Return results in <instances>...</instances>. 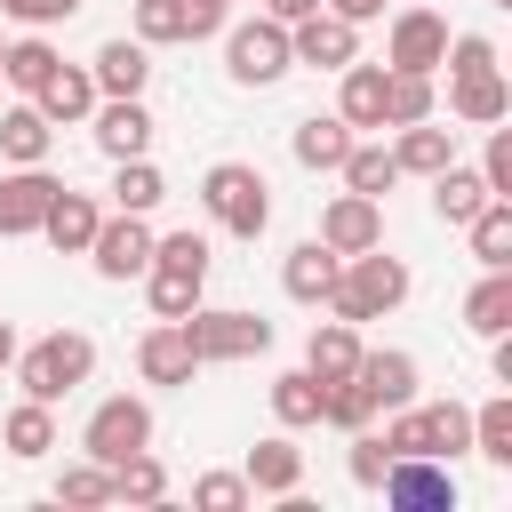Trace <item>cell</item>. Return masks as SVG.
<instances>
[{
	"label": "cell",
	"instance_id": "cell-1",
	"mask_svg": "<svg viewBox=\"0 0 512 512\" xmlns=\"http://www.w3.org/2000/svg\"><path fill=\"white\" fill-rule=\"evenodd\" d=\"M408 288H416V280H408V264H400V256H384V240H376V248H360V256H344V264H336L328 312L360 328V320L400 312V304H408Z\"/></svg>",
	"mask_w": 512,
	"mask_h": 512
},
{
	"label": "cell",
	"instance_id": "cell-32",
	"mask_svg": "<svg viewBox=\"0 0 512 512\" xmlns=\"http://www.w3.org/2000/svg\"><path fill=\"white\" fill-rule=\"evenodd\" d=\"M208 272H176V264H144V296H152V320H184L200 304Z\"/></svg>",
	"mask_w": 512,
	"mask_h": 512
},
{
	"label": "cell",
	"instance_id": "cell-10",
	"mask_svg": "<svg viewBox=\"0 0 512 512\" xmlns=\"http://www.w3.org/2000/svg\"><path fill=\"white\" fill-rule=\"evenodd\" d=\"M288 56H296V64H312V72H344V64L360 56V24H344V16H328V8H312L304 24H288Z\"/></svg>",
	"mask_w": 512,
	"mask_h": 512
},
{
	"label": "cell",
	"instance_id": "cell-22",
	"mask_svg": "<svg viewBox=\"0 0 512 512\" xmlns=\"http://www.w3.org/2000/svg\"><path fill=\"white\" fill-rule=\"evenodd\" d=\"M488 200H496V192H488V184H480V168H464V160H448V168L432 176V216H440V224H456V232H464Z\"/></svg>",
	"mask_w": 512,
	"mask_h": 512
},
{
	"label": "cell",
	"instance_id": "cell-33",
	"mask_svg": "<svg viewBox=\"0 0 512 512\" xmlns=\"http://www.w3.org/2000/svg\"><path fill=\"white\" fill-rule=\"evenodd\" d=\"M320 400H328V384H320L312 368H288V376H272V416H280L288 432L320 424Z\"/></svg>",
	"mask_w": 512,
	"mask_h": 512
},
{
	"label": "cell",
	"instance_id": "cell-40",
	"mask_svg": "<svg viewBox=\"0 0 512 512\" xmlns=\"http://www.w3.org/2000/svg\"><path fill=\"white\" fill-rule=\"evenodd\" d=\"M424 440H432L440 464L464 456V448H472V408H464V400H432V408H424Z\"/></svg>",
	"mask_w": 512,
	"mask_h": 512
},
{
	"label": "cell",
	"instance_id": "cell-17",
	"mask_svg": "<svg viewBox=\"0 0 512 512\" xmlns=\"http://www.w3.org/2000/svg\"><path fill=\"white\" fill-rule=\"evenodd\" d=\"M336 248L312 232V240H296L288 248V264H280V288H288V304H328V288H336Z\"/></svg>",
	"mask_w": 512,
	"mask_h": 512
},
{
	"label": "cell",
	"instance_id": "cell-36",
	"mask_svg": "<svg viewBox=\"0 0 512 512\" xmlns=\"http://www.w3.org/2000/svg\"><path fill=\"white\" fill-rule=\"evenodd\" d=\"M48 72H56V48H48L40 32H24V40H8V48H0V80H8V88H24V96H32Z\"/></svg>",
	"mask_w": 512,
	"mask_h": 512
},
{
	"label": "cell",
	"instance_id": "cell-24",
	"mask_svg": "<svg viewBox=\"0 0 512 512\" xmlns=\"http://www.w3.org/2000/svg\"><path fill=\"white\" fill-rule=\"evenodd\" d=\"M360 352H368V344H360V328H352V320H320V328H312V344H304V368H312L320 384H336V376H352V368H360Z\"/></svg>",
	"mask_w": 512,
	"mask_h": 512
},
{
	"label": "cell",
	"instance_id": "cell-38",
	"mask_svg": "<svg viewBox=\"0 0 512 512\" xmlns=\"http://www.w3.org/2000/svg\"><path fill=\"white\" fill-rule=\"evenodd\" d=\"M384 408H376V392L360 384V376H336L328 384V400H320V424H336V432H360V424H376Z\"/></svg>",
	"mask_w": 512,
	"mask_h": 512
},
{
	"label": "cell",
	"instance_id": "cell-25",
	"mask_svg": "<svg viewBox=\"0 0 512 512\" xmlns=\"http://www.w3.org/2000/svg\"><path fill=\"white\" fill-rule=\"evenodd\" d=\"M352 376L376 392V408H408L416 400V352H360Z\"/></svg>",
	"mask_w": 512,
	"mask_h": 512
},
{
	"label": "cell",
	"instance_id": "cell-26",
	"mask_svg": "<svg viewBox=\"0 0 512 512\" xmlns=\"http://www.w3.org/2000/svg\"><path fill=\"white\" fill-rule=\"evenodd\" d=\"M48 144H56V128H48V112L24 96L16 112H0V152L16 160V168H32V160H48Z\"/></svg>",
	"mask_w": 512,
	"mask_h": 512
},
{
	"label": "cell",
	"instance_id": "cell-23",
	"mask_svg": "<svg viewBox=\"0 0 512 512\" xmlns=\"http://www.w3.org/2000/svg\"><path fill=\"white\" fill-rule=\"evenodd\" d=\"M392 160H400V176H440V168L456 160V128H440V120H408L400 144H392Z\"/></svg>",
	"mask_w": 512,
	"mask_h": 512
},
{
	"label": "cell",
	"instance_id": "cell-34",
	"mask_svg": "<svg viewBox=\"0 0 512 512\" xmlns=\"http://www.w3.org/2000/svg\"><path fill=\"white\" fill-rule=\"evenodd\" d=\"M160 496H168V464L152 448H136V456L112 464V504H160Z\"/></svg>",
	"mask_w": 512,
	"mask_h": 512
},
{
	"label": "cell",
	"instance_id": "cell-49",
	"mask_svg": "<svg viewBox=\"0 0 512 512\" xmlns=\"http://www.w3.org/2000/svg\"><path fill=\"white\" fill-rule=\"evenodd\" d=\"M312 8H320V0H264V16H272V24H304Z\"/></svg>",
	"mask_w": 512,
	"mask_h": 512
},
{
	"label": "cell",
	"instance_id": "cell-9",
	"mask_svg": "<svg viewBox=\"0 0 512 512\" xmlns=\"http://www.w3.org/2000/svg\"><path fill=\"white\" fill-rule=\"evenodd\" d=\"M88 264H96L104 280H144V264H152V224L128 216V208H112V216L96 224V240H88Z\"/></svg>",
	"mask_w": 512,
	"mask_h": 512
},
{
	"label": "cell",
	"instance_id": "cell-47",
	"mask_svg": "<svg viewBox=\"0 0 512 512\" xmlns=\"http://www.w3.org/2000/svg\"><path fill=\"white\" fill-rule=\"evenodd\" d=\"M0 16H16L24 32H48V24H72L80 0H0Z\"/></svg>",
	"mask_w": 512,
	"mask_h": 512
},
{
	"label": "cell",
	"instance_id": "cell-42",
	"mask_svg": "<svg viewBox=\"0 0 512 512\" xmlns=\"http://www.w3.org/2000/svg\"><path fill=\"white\" fill-rule=\"evenodd\" d=\"M192 504H200V512H248L256 488H248L240 472H200V480H192Z\"/></svg>",
	"mask_w": 512,
	"mask_h": 512
},
{
	"label": "cell",
	"instance_id": "cell-48",
	"mask_svg": "<svg viewBox=\"0 0 512 512\" xmlns=\"http://www.w3.org/2000/svg\"><path fill=\"white\" fill-rule=\"evenodd\" d=\"M224 8H232V0H184V40H208V32H224Z\"/></svg>",
	"mask_w": 512,
	"mask_h": 512
},
{
	"label": "cell",
	"instance_id": "cell-27",
	"mask_svg": "<svg viewBox=\"0 0 512 512\" xmlns=\"http://www.w3.org/2000/svg\"><path fill=\"white\" fill-rule=\"evenodd\" d=\"M288 152H296L304 168H344V152H352V128H344L336 112H312V120H296Z\"/></svg>",
	"mask_w": 512,
	"mask_h": 512
},
{
	"label": "cell",
	"instance_id": "cell-12",
	"mask_svg": "<svg viewBox=\"0 0 512 512\" xmlns=\"http://www.w3.org/2000/svg\"><path fill=\"white\" fill-rule=\"evenodd\" d=\"M48 200H56V176H48V160H32V168H8V176H0V240H24V232H40Z\"/></svg>",
	"mask_w": 512,
	"mask_h": 512
},
{
	"label": "cell",
	"instance_id": "cell-5",
	"mask_svg": "<svg viewBox=\"0 0 512 512\" xmlns=\"http://www.w3.org/2000/svg\"><path fill=\"white\" fill-rule=\"evenodd\" d=\"M136 448H152V408H144L136 392L96 400V408H88V424H80V456L120 464V456H136Z\"/></svg>",
	"mask_w": 512,
	"mask_h": 512
},
{
	"label": "cell",
	"instance_id": "cell-18",
	"mask_svg": "<svg viewBox=\"0 0 512 512\" xmlns=\"http://www.w3.org/2000/svg\"><path fill=\"white\" fill-rule=\"evenodd\" d=\"M88 80H96V96H144L152 48H144V40H104V48L88 56Z\"/></svg>",
	"mask_w": 512,
	"mask_h": 512
},
{
	"label": "cell",
	"instance_id": "cell-2",
	"mask_svg": "<svg viewBox=\"0 0 512 512\" xmlns=\"http://www.w3.org/2000/svg\"><path fill=\"white\" fill-rule=\"evenodd\" d=\"M96 376V336H80V328H48L40 344H16V384H24V400H64V392H80Z\"/></svg>",
	"mask_w": 512,
	"mask_h": 512
},
{
	"label": "cell",
	"instance_id": "cell-7",
	"mask_svg": "<svg viewBox=\"0 0 512 512\" xmlns=\"http://www.w3.org/2000/svg\"><path fill=\"white\" fill-rule=\"evenodd\" d=\"M376 496L392 512H456V472L440 456H392L384 480H376Z\"/></svg>",
	"mask_w": 512,
	"mask_h": 512
},
{
	"label": "cell",
	"instance_id": "cell-11",
	"mask_svg": "<svg viewBox=\"0 0 512 512\" xmlns=\"http://www.w3.org/2000/svg\"><path fill=\"white\" fill-rule=\"evenodd\" d=\"M448 120H464V128H496V120H512V80H504V64L448 72Z\"/></svg>",
	"mask_w": 512,
	"mask_h": 512
},
{
	"label": "cell",
	"instance_id": "cell-50",
	"mask_svg": "<svg viewBox=\"0 0 512 512\" xmlns=\"http://www.w3.org/2000/svg\"><path fill=\"white\" fill-rule=\"evenodd\" d=\"M8 368H16V328L0 320V376H8Z\"/></svg>",
	"mask_w": 512,
	"mask_h": 512
},
{
	"label": "cell",
	"instance_id": "cell-30",
	"mask_svg": "<svg viewBox=\"0 0 512 512\" xmlns=\"http://www.w3.org/2000/svg\"><path fill=\"white\" fill-rule=\"evenodd\" d=\"M344 192H368V200H384L392 184H400V160H392V144H360L352 136V152H344Z\"/></svg>",
	"mask_w": 512,
	"mask_h": 512
},
{
	"label": "cell",
	"instance_id": "cell-35",
	"mask_svg": "<svg viewBox=\"0 0 512 512\" xmlns=\"http://www.w3.org/2000/svg\"><path fill=\"white\" fill-rule=\"evenodd\" d=\"M464 232H472V256H480V272H504V264H512V200H488V208H480Z\"/></svg>",
	"mask_w": 512,
	"mask_h": 512
},
{
	"label": "cell",
	"instance_id": "cell-41",
	"mask_svg": "<svg viewBox=\"0 0 512 512\" xmlns=\"http://www.w3.org/2000/svg\"><path fill=\"white\" fill-rule=\"evenodd\" d=\"M472 448L488 464H512V392H496V400L472 408Z\"/></svg>",
	"mask_w": 512,
	"mask_h": 512
},
{
	"label": "cell",
	"instance_id": "cell-29",
	"mask_svg": "<svg viewBox=\"0 0 512 512\" xmlns=\"http://www.w3.org/2000/svg\"><path fill=\"white\" fill-rule=\"evenodd\" d=\"M0 440H8V456L40 464V456L56 448V408H48V400H16V408H8V424H0Z\"/></svg>",
	"mask_w": 512,
	"mask_h": 512
},
{
	"label": "cell",
	"instance_id": "cell-3",
	"mask_svg": "<svg viewBox=\"0 0 512 512\" xmlns=\"http://www.w3.org/2000/svg\"><path fill=\"white\" fill-rule=\"evenodd\" d=\"M200 208H208L232 240H264V224H272V184H264V168H248V160H216V168L200 176Z\"/></svg>",
	"mask_w": 512,
	"mask_h": 512
},
{
	"label": "cell",
	"instance_id": "cell-19",
	"mask_svg": "<svg viewBox=\"0 0 512 512\" xmlns=\"http://www.w3.org/2000/svg\"><path fill=\"white\" fill-rule=\"evenodd\" d=\"M32 104L48 112V128H72V120H88V112H96V80H88V64H64V56H56V72L32 88Z\"/></svg>",
	"mask_w": 512,
	"mask_h": 512
},
{
	"label": "cell",
	"instance_id": "cell-45",
	"mask_svg": "<svg viewBox=\"0 0 512 512\" xmlns=\"http://www.w3.org/2000/svg\"><path fill=\"white\" fill-rule=\"evenodd\" d=\"M344 464H352V488H376V480H384V464H392L384 432H376V424H360V432H352V456H344Z\"/></svg>",
	"mask_w": 512,
	"mask_h": 512
},
{
	"label": "cell",
	"instance_id": "cell-21",
	"mask_svg": "<svg viewBox=\"0 0 512 512\" xmlns=\"http://www.w3.org/2000/svg\"><path fill=\"white\" fill-rule=\"evenodd\" d=\"M336 80H344V88H336V120H344L352 136H360V128H384V64H360V56H352Z\"/></svg>",
	"mask_w": 512,
	"mask_h": 512
},
{
	"label": "cell",
	"instance_id": "cell-43",
	"mask_svg": "<svg viewBox=\"0 0 512 512\" xmlns=\"http://www.w3.org/2000/svg\"><path fill=\"white\" fill-rule=\"evenodd\" d=\"M136 40L144 48H176L184 40V0H136Z\"/></svg>",
	"mask_w": 512,
	"mask_h": 512
},
{
	"label": "cell",
	"instance_id": "cell-15",
	"mask_svg": "<svg viewBox=\"0 0 512 512\" xmlns=\"http://www.w3.org/2000/svg\"><path fill=\"white\" fill-rule=\"evenodd\" d=\"M192 368H200V352H192L184 320H152L136 336V376L144 384H192Z\"/></svg>",
	"mask_w": 512,
	"mask_h": 512
},
{
	"label": "cell",
	"instance_id": "cell-44",
	"mask_svg": "<svg viewBox=\"0 0 512 512\" xmlns=\"http://www.w3.org/2000/svg\"><path fill=\"white\" fill-rule=\"evenodd\" d=\"M152 264H176V272H208V240L184 224V232H152Z\"/></svg>",
	"mask_w": 512,
	"mask_h": 512
},
{
	"label": "cell",
	"instance_id": "cell-51",
	"mask_svg": "<svg viewBox=\"0 0 512 512\" xmlns=\"http://www.w3.org/2000/svg\"><path fill=\"white\" fill-rule=\"evenodd\" d=\"M488 8H512V0H488Z\"/></svg>",
	"mask_w": 512,
	"mask_h": 512
},
{
	"label": "cell",
	"instance_id": "cell-4",
	"mask_svg": "<svg viewBox=\"0 0 512 512\" xmlns=\"http://www.w3.org/2000/svg\"><path fill=\"white\" fill-rule=\"evenodd\" d=\"M184 336H192L200 368L208 360H256V352H272V320H256L240 304H192L184 312Z\"/></svg>",
	"mask_w": 512,
	"mask_h": 512
},
{
	"label": "cell",
	"instance_id": "cell-20",
	"mask_svg": "<svg viewBox=\"0 0 512 512\" xmlns=\"http://www.w3.org/2000/svg\"><path fill=\"white\" fill-rule=\"evenodd\" d=\"M240 480H248L256 496H288V488H304V448H296L288 432H272V440H256V448H248Z\"/></svg>",
	"mask_w": 512,
	"mask_h": 512
},
{
	"label": "cell",
	"instance_id": "cell-46",
	"mask_svg": "<svg viewBox=\"0 0 512 512\" xmlns=\"http://www.w3.org/2000/svg\"><path fill=\"white\" fill-rule=\"evenodd\" d=\"M480 184H488L496 200H512V128H504V120L488 128V152H480Z\"/></svg>",
	"mask_w": 512,
	"mask_h": 512
},
{
	"label": "cell",
	"instance_id": "cell-37",
	"mask_svg": "<svg viewBox=\"0 0 512 512\" xmlns=\"http://www.w3.org/2000/svg\"><path fill=\"white\" fill-rule=\"evenodd\" d=\"M432 120V72H384V128Z\"/></svg>",
	"mask_w": 512,
	"mask_h": 512
},
{
	"label": "cell",
	"instance_id": "cell-8",
	"mask_svg": "<svg viewBox=\"0 0 512 512\" xmlns=\"http://www.w3.org/2000/svg\"><path fill=\"white\" fill-rule=\"evenodd\" d=\"M440 56H448V16L400 8L384 32V72H440Z\"/></svg>",
	"mask_w": 512,
	"mask_h": 512
},
{
	"label": "cell",
	"instance_id": "cell-6",
	"mask_svg": "<svg viewBox=\"0 0 512 512\" xmlns=\"http://www.w3.org/2000/svg\"><path fill=\"white\" fill-rule=\"evenodd\" d=\"M288 64H296V56H288V24L248 16V24H232V32H224V72H232L240 88H272Z\"/></svg>",
	"mask_w": 512,
	"mask_h": 512
},
{
	"label": "cell",
	"instance_id": "cell-39",
	"mask_svg": "<svg viewBox=\"0 0 512 512\" xmlns=\"http://www.w3.org/2000/svg\"><path fill=\"white\" fill-rule=\"evenodd\" d=\"M56 504H72V512H88V504H112V464H96V456H80V464H64L56 472V488H48Z\"/></svg>",
	"mask_w": 512,
	"mask_h": 512
},
{
	"label": "cell",
	"instance_id": "cell-28",
	"mask_svg": "<svg viewBox=\"0 0 512 512\" xmlns=\"http://www.w3.org/2000/svg\"><path fill=\"white\" fill-rule=\"evenodd\" d=\"M464 328L472 336H512V264L504 272H480V288L464 296Z\"/></svg>",
	"mask_w": 512,
	"mask_h": 512
},
{
	"label": "cell",
	"instance_id": "cell-52",
	"mask_svg": "<svg viewBox=\"0 0 512 512\" xmlns=\"http://www.w3.org/2000/svg\"><path fill=\"white\" fill-rule=\"evenodd\" d=\"M0 48H8V40H0Z\"/></svg>",
	"mask_w": 512,
	"mask_h": 512
},
{
	"label": "cell",
	"instance_id": "cell-14",
	"mask_svg": "<svg viewBox=\"0 0 512 512\" xmlns=\"http://www.w3.org/2000/svg\"><path fill=\"white\" fill-rule=\"evenodd\" d=\"M320 240H328L336 256L376 248V240H384V200H368V192H336V200L320 208Z\"/></svg>",
	"mask_w": 512,
	"mask_h": 512
},
{
	"label": "cell",
	"instance_id": "cell-16",
	"mask_svg": "<svg viewBox=\"0 0 512 512\" xmlns=\"http://www.w3.org/2000/svg\"><path fill=\"white\" fill-rule=\"evenodd\" d=\"M96 224H104V208H96L88 192H72V184H56V200H48V216H40V240H48L56 256H88V240H96Z\"/></svg>",
	"mask_w": 512,
	"mask_h": 512
},
{
	"label": "cell",
	"instance_id": "cell-13",
	"mask_svg": "<svg viewBox=\"0 0 512 512\" xmlns=\"http://www.w3.org/2000/svg\"><path fill=\"white\" fill-rule=\"evenodd\" d=\"M96 152L104 160H136V152H152V112H144V96H96Z\"/></svg>",
	"mask_w": 512,
	"mask_h": 512
},
{
	"label": "cell",
	"instance_id": "cell-31",
	"mask_svg": "<svg viewBox=\"0 0 512 512\" xmlns=\"http://www.w3.org/2000/svg\"><path fill=\"white\" fill-rule=\"evenodd\" d=\"M168 200V176L136 152V160H112V208H128V216H152Z\"/></svg>",
	"mask_w": 512,
	"mask_h": 512
}]
</instances>
